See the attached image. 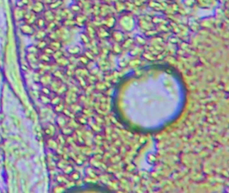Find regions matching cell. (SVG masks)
I'll return each mask as SVG.
<instances>
[{
  "label": "cell",
  "mask_w": 229,
  "mask_h": 193,
  "mask_svg": "<svg viewBox=\"0 0 229 193\" xmlns=\"http://www.w3.org/2000/svg\"><path fill=\"white\" fill-rule=\"evenodd\" d=\"M46 9L47 5L41 0H38V1L32 2L30 7L28 9H30L34 14L40 15L43 14V12Z\"/></svg>",
  "instance_id": "obj_1"
},
{
  "label": "cell",
  "mask_w": 229,
  "mask_h": 193,
  "mask_svg": "<svg viewBox=\"0 0 229 193\" xmlns=\"http://www.w3.org/2000/svg\"><path fill=\"white\" fill-rule=\"evenodd\" d=\"M36 30V29L33 25L28 24L25 22H22V24L19 25V31L20 34L26 36H33Z\"/></svg>",
  "instance_id": "obj_2"
},
{
  "label": "cell",
  "mask_w": 229,
  "mask_h": 193,
  "mask_svg": "<svg viewBox=\"0 0 229 193\" xmlns=\"http://www.w3.org/2000/svg\"><path fill=\"white\" fill-rule=\"evenodd\" d=\"M25 59L30 69H33L34 70L37 69L38 64L39 63L37 54H26Z\"/></svg>",
  "instance_id": "obj_3"
},
{
  "label": "cell",
  "mask_w": 229,
  "mask_h": 193,
  "mask_svg": "<svg viewBox=\"0 0 229 193\" xmlns=\"http://www.w3.org/2000/svg\"><path fill=\"white\" fill-rule=\"evenodd\" d=\"M37 16H38L37 15L34 14L33 12L30 10V9H27L26 10L22 22H25V23H27L28 24L34 25V22L35 20H36Z\"/></svg>",
  "instance_id": "obj_4"
},
{
  "label": "cell",
  "mask_w": 229,
  "mask_h": 193,
  "mask_svg": "<svg viewBox=\"0 0 229 193\" xmlns=\"http://www.w3.org/2000/svg\"><path fill=\"white\" fill-rule=\"evenodd\" d=\"M42 15H43V17L44 18V20H46L48 23V22H53L55 20L56 12L47 8L43 12V14H42Z\"/></svg>",
  "instance_id": "obj_5"
},
{
  "label": "cell",
  "mask_w": 229,
  "mask_h": 193,
  "mask_svg": "<svg viewBox=\"0 0 229 193\" xmlns=\"http://www.w3.org/2000/svg\"><path fill=\"white\" fill-rule=\"evenodd\" d=\"M63 3L64 0H54V1L47 5V8L53 11L57 12L61 8H62Z\"/></svg>",
  "instance_id": "obj_6"
},
{
  "label": "cell",
  "mask_w": 229,
  "mask_h": 193,
  "mask_svg": "<svg viewBox=\"0 0 229 193\" xmlns=\"http://www.w3.org/2000/svg\"><path fill=\"white\" fill-rule=\"evenodd\" d=\"M47 22L44 20V18L43 17V15H38L36 19V20L34 22V26L36 30H40V29H45L46 28Z\"/></svg>",
  "instance_id": "obj_7"
},
{
  "label": "cell",
  "mask_w": 229,
  "mask_h": 193,
  "mask_svg": "<svg viewBox=\"0 0 229 193\" xmlns=\"http://www.w3.org/2000/svg\"><path fill=\"white\" fill-rule=\"evenodd\" d=\"M53 80V78L51 74H49V73H45L41 75L40 84L42 86H49Z\"/></svg>",
  "instance_id": "obj_8"
},
{
  "label": "cell",
  "mask_w": 229,
  "mask_h": 193,
  "mask_svg": "<svg viewBox=\"0 0 229 193\" xmlns=\"http://www.w3.org/2000/svg\"><path fill=\"white\" fill-rule=\"evenodd\" d=\"M54 64H56V65H57L58 66L60 67V68H61V69L67 68V66H69L70 61L68 59H67L65 56H63V57L60 58V59L54 60Z\"/></svg>",
  "instance_id": "obj_9"
},
{
  "label": "cell",
  "mask_w": 229,
  "mask_h": 193,
  "mask_svg": "<svg viewBox=\"0 0 229 193\" xmlns=\"http://www.w3.org/2000/svg\"><path fill=\"white\" fill-rule=\"evenodd\" d=\"M38 60H39V63H44V64H51L52 63H54L53 60L52 59V56L47 55V54L42 52H38Z\"/></svg>",
  "instance_id": "obj_10"
},
{
  "label": "cell",
  "mask_w": 229,
  "mask_h": 193,
  "mask_svg": "<svg viewBox=\"0 0 229 193\" xmlns=\"http://www.w3.org/2000/svg\"><path fill=\"white\" fill-rule=\"evenodd\" d=\"M48 32L45 30V29H40V30H36L34 34L33 35L34 40L37 41L42 40L44 39H46L47 36Z\"/></svg>",
  "instance_id": "obj_11"
},
{
  "label": "cell",
  "mask_w": 229,
  "mask_h": 193,
  "mask_svg": "<svg viewBox=\"0 0 229 193\" xmlns=\"http://www.w3.org/2000/svg\"><path fill=\"white\" fill-rule=\"evenodd\" d=\"M27 9L24 8H16L14 11V18L16 22H22L23 17Z\"/></svg>",
  "instance_id": "obj_12"
},
{
  "label": "cell",
  "mask_w": 229,
  "mask_h": 193,
  "mask_svg": "<svg viewBox=\"0 0 229 193\" xmlns=\"http://www.w3.org/2000/svg\"><path fill=\"white\" fill-rule=\"evenodd\" d=\"M43 133L45 136L51 137L55 134V128L53 124H50L43 129Z\"/></svg>",
  "instance_id": "obj_13"
},
{
  "label": "cell",
  "mask_w": 229,
  "mask_h": 193,
  "mask_svg": "<svg viewBox=\"0 0 229 193\" xmlns=\"http://www.w3.org/2000/svg\"><path fill=\"white\" fill-rule=\"evenodd\" d=\"M48 46H49L54 51L61 50L63 46V43L59 40L50 41L48 42Z\"/></svg>",
  "instance_id": "obj_14"
},
{
  "label": "cell",
  "mask_w": 229,
  "mask_h": 193,
  "mask_svg": "<svg viewBox=\"0 0 229 193\" xmlns=\"http://www.w3.org/2000/svg\"><path fill=\"white\" fill-rule=\"evenodd\" d=\"M59 25L60 24L59 23H57V22L55 21L48 22V23L47 24L46 28H45V30H46L47 32L54 31Z\"/></svg>",
  "instance_id": "obj_15"
},
{
  "label": "cell",
  "mask_w": 229,
  "mask_h": 193,
  "mask_svg": "<svg viewBox=\"0 0 229 193\" xmlns=\"http://www.w3.org/2000/svg\"><path fill=\"white\" fill-rule=\"evenodd\" d=\"M64 75V73L63 72V70L61 69H57L53 70V72L51 73L53 78L57 80H60L63 79V77Z\"/></svg>",
  "instance_id": "obj_16"
},
{
  "label": "cell",
  "mask_w": 229,
  "mask_h": 193,
  "mask_svg": "<svg viewBox=\"0 0 229 193\" xmlns=\"http://www.w3.org/2000/svg\"><path fill=\"white\" fill-rule=\"evenodd\" d=\"M48 42H48V40L46 38V39L37 41L36 44L35 45H36L38 50H39V52H40V51L44 50L45 48L48 46Z\"/></svg>",
  "instance_id": "obj_17"
},
{
  "label": "cell",
  "mask_w": 229,
  "mask_h": 193,
  "mask_svg": "<svg viewBox=\"0 0 229 193\" xmlns=\"http://www.w3.org/2000/svg\"><path fill=\"white\" fill-rule=\"evenodd\" d=\"M26 54H38L39 50H38L36 45L35 44H30L26 47L25 48Z\"/></svg>",
  "instance_id": "obj_18"
},
{
  "label": "cell",
  "mask_w": 229,
  "mask_h": 193,
  "mask_svg": "<svg viewBox=\"0 0 229 193\" xmlns=\"http://www.w3.org/2000/svg\"><path fill=\"white\" fill-rule=\"evenodd\" d=\"M64 103L62 101H61L59 103H58L57 105H56L55 106H54L53 107L54 112L57 114L62 113L64 111Z\"/></svg>",
  "instance_id": "obj_19"
},
{
  "label": "cell",
  "mask_w": 229,
  "mask_h": 193,
  "mask_svg": "<svg viewBox=\"0 0 229 193\" xmlns=\"http://www.w3.org/2000/svg\"><path fill=\"white\" fill-rule=\"evenodd\" d=\"M50 98L51 97L50 96L40 94V95H39V96H38V100H39L43 104H44V105H50Z\"/></svg>",
  "instance_id": "obj_20"
},
{
  "label": "cell",
  "mask_w": 229,
  "mask_h": 193,
  "mask_svg": "<svg viewBox=\"0 0 229 193\" xmlns=\"http://www.w3.org/2000/svg\"><path fill=\"white\" fill-rule=\"evenodd\" d=\"M9 117H10L13 124H14L16 127H20V126L21 121H20V119L18 118L17 115L14 114V113H10V114H9Z\"/></svg>",
  "instance_id": "obj_21"
},
{
  "label": "cell",
  "mask_w": 229,
  "mask_h": 193,
  "mask_svg": "<svg viewBox=\"0 0 229 193\" xmlns=\"http://www.w3.org/2000/svg\"><path fill=\"white\" fill-rule=\"evenodd\" d=\"M66 52L70 55H76L79 52V48L78 46H71L67 48Z\"/></svg>",
  "instance_id": "obj_22"
},
{
  "label": "cell",
  "mask_w": 229,
  "mask_h": 193,
  "mask_svg": "<svg viewBox=\"0 0 229 193\" xmlns=\"http://www.w3.org/2000/svg\"><path fill=\"white\" fill-rule=\"evenodd\" d=\"M52 91H51L49 86H42L40 89V94H43L44 95L50 96V94L52 93Z\"/></svg>",
  "instance_id": "obj_23"
},
{
  "label": "cell",
  "mask_w": 229,
  "mask_h": 193,
  "mask_svg": "<svg viewBox=\"0 0 229 193\" xmlns=\"http://www.w3.org/2000/svg\"><path fill=\"white\" fill-rule=\"evenodd\" d=\"M61 101V96L57 95L56 96H53V97L50 98V105H51L53 107L54 106H55L58 103H59Z\"/></svg>",
  "instance_id": "obj_24"
},
{
  "label": "cell",
  "mask_w": 229,
  "mask_h": 193,
  "mask_svg": "<svg viewBox=\"0 0 229 193\" xmlns=\"http://www.w3.org/2000/svg\"><path fill=\"white\" fill-rule=\"evenodd\" d=\"M64 55L63 54V52L62 51V50H56L54 51L53 54L52 55V59L53 60V62L54 60H56L57 59H60V58L63 57Z\"/></svg>",
  "instance_id": "obj_25"
},
{
  "label": "cell",
  "mask_w": 229,
  "mask_h": 193,
  "mask_svg": "<svg viewBox=\"0 0 229 193\" xmlns=\"http://www.w3.org/2000/svg\"><path fill=\"white\" fill-rule=\"evenodd\" d=\"M56 123H57V125H58V127L61 129V128H63V127L65 126L66 121H65V120H64V117L59 116L57 119Z\"/></svg>",
  "instance_id": "obj_26"
},
{
  "label": "cell",
  "mask_w": 229,
  "mask_h": 193,
  "mask_svg": "<svg viewBox=\"0 0 229 193\" xmlns=\"http://www.w3.org/2000/svg\"><path fill=\"white\" fill-rule=\"evenodd\" d=\"M41 78V75L36 70H34V74L32 76V79L34 81L35 83H40Z\"/></svg>",
  "instance_id": "obj_27"
},
{
  "label": "cell",
  "mask_w": 229,
  "mask_h": 193,
  "mask_svg": "<svg viewBox=\"0 0 229 193\" xmlns=\"http://www.w3.org/2000/svg\"><path fill=\"white\" fill-rule=\"evenodd\" d=\"M62 170L63 171V173L64 174L69 175L73 171V168L72 166L67 165V166H64V168L62 169Z\"/></svg>",
  "instance_id": "obj_28"
},
{
  "label": "cell",
  "mask_w": 229,
  "mask_h": 193,
  "mask_svg": "<svg viewBox=\"0 0 229 193\" xmlns=\"http://www.w3.org/2000/svg\"><path fill=\"white\" fill-rule=\"evenodd\" d=\"M40 52H43V53H44V54H47V55H49V56H52V55H53V53H54V50H53L52 48H51L49 46H48L47 47L45 48L44 50H43L42 51H40Z\"/></svg>",
  "instance_id": "obj_29"
},
{
  "label": "cell",
  "mask_w": 229,
  "mask_h": 193,
  "mask_svg": "<svg viewBox=\"0 0 229 193\" xmlns=\"http://www.w3.org/2000/svg\"><path fill=\"white\" fill-rule=\"evenodd\" d=\"M65 91H66V86H65V85L61 84L59 86V87L57 89V90L56 91H57V93L58 94V95L61 96V95H62L63 94V93H64L66 92Z\"/></svg>",
  "instance_id": "obj_30"
},
{
  "label": "cell",
  "mask_w": 229,
  "mask_h": 193,
  "mask_svg": "<svg viewBox=\"0 0 229 193\" xmlns=\"http://www.w3.org/2000/svg\"><path fill=\"white\" fill-rule=\"evenodd\" d=\"M64 191H65V188H64L63 185H58L57 186H54V187L53 188V192H57V193H61V192H64Z\"/></svg>",
  "instance_id": "obj_31"
},
{
  "label": "cell",
  "mask_w": 229,
  "mask_h": 193,
  "mask_svg": "<svg viewBox=\"0 0 229 193\" xmlns=\"http://www.w3.org/2000/svg\"><path fill=\"white\" fill-rule=\"evenodd\" d=\"M70 177L71 178L73 181H77L79 178V173L77 171H73L69 174Z\"/></svg>",
  "instance_id": "obj_32"
},
{
  "label": "cell",
  "mask_w": 229,
  "mask_h": 193,
  "mask_svg": "<svg viewBox=\"0 0 229 193\" xmlns=\"http://www.w3.org/2000/svg\"><path fill=\"white\" fill-rule=\"evenodd\" d=\"M65 177H64L63 175H58L56 177V182L58 183L59 185H63V182H64L65 181Z\"/></svg>",
  "instance_id": "obj_33"
},
{
  "label": "cell",
  "mask_w": 229,
  "mask_h": 193,
  "mask_svg": "<svg viewBox=\"0 0 229 193\" xmlns=\"http://www.w3.org/2000/svg\"><path fill=\"white\" fill-rule=\"evenodd\" d=\"M5 114L2 111H1V110H0V124L3 123V121H4L5 120Z\"/></svg>",
  "instance_id": "obj_34"
},
{
  "label": "cell",
  "mask_w": 229,
  "mask_h": 193,
  "mask_svg": "<svg viewBox=\"0 0 229 193\" xmlns=\"http://www.w3.org/2000/svg\"><path fill=\"white\" fill-rule=\"evenodd\" d=\"M28 67H29V66H28L27 65H26V64H22V65H21L22 70L25 73H27L28 71Z\"/></svg>",
  "instance_id": "obj_35"
},
{
  "label": "cell",
  "mask_w": 229,
  "mask_h": 193,
  "mask_svg": "<svg viewBox=\"0 0 229 193\" xmlns=\"http://www.w3.org/2000/svg\"><path fill=\"white\" fill-rule=\"evenodd\" d=\"M41 1L43 2L45 5H47L48 4H49L50 3H51L53 1H54V0H41Z\"/></svg>",
  "instance_id": "obj_36"
},
{
  "label": "cell",
  "mask_w": 229,
  "mask_h": 193,
  "mask_svg": "<svg viewBox=\"0 0 229 193\" xmlns=\"http://www.w3.org/2000/svg\"><path fill=\"white\" fill-rule=\"evenodd\" d=\"M32 2H34V1H38V0H32Z\"/></svg>",
  "instance_id": "obj_37"
}]
</instances>
